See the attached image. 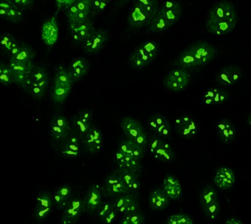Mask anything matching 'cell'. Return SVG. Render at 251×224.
Instances as JSON below:
<instances>
[{"label": "cell", "instance_id": "6da1fadb", "mask_svg": "<svg viewBox=\"0 0 251 224\" xmlns=\"http://www.w3.org/2000/svg\"><path fill=\"white\" fill-rule=\"evenodd\" d=\"M237 23L236 8L231 2L224 0L210 9L206 28L213 34L223 35L233 30Z\"/></svg>", "mask_w": 251, "mask_h": 224}, {"label": "cell", "instance_id": "7a4b0ae2", "mask_svg": "<svg viewBox=\"0 0 251 224\" xmlns=\"http://www.w3.org/2000/svg\"><path fill=\"white\" fill-rule=\"evenodd\" d=\"M217 54L215 47L204 41H198L184 49L175 61L182 69L194 68L211 62Z\"/></svg>", "mask_w": 251, "mask_h": 224}, {"label": "cell", "instance_id": "3957f363", "mask_svg": "<svg viewBox=\"0 0 251 224\" xmlns=\"http://www.w3.org/2000/svg\"><path fill=\"white\" fill-rule=\"evenodd\" d=\"M182 15L179 2L166 1L159 7L156 15L147 26L149 31L160 33L170 28L177 23Z\"/></svg>", "mask_w": 251, "mask_h": 224}, {"label": "cell", "instance_id": "277c9868", "mask_svg": "<svg viewBox=\"0 0 251 224\" xmlns=\"http://www.w3.org/2000/svg\"><path fill=\"white\" fill-rule=\"evenodd\" d=\"M158 8V0H136L127 17L129 27L136 29L147 27Z\"/></svg>", "mask_w": 251, "mask_h": 224}, {"label": "cell", "instance_id": "5b68a950", "mask_svg": "<svg viewBox=\"0 0 251 224\" xmlns=\"http://www.w3.org/2000/svg\"><path fill=\"white\" fill-rule=\"evenodd\" d=\"M159 52V45L154 41H145L138 45L131 53L128 62L131 68L142 69L151 64L156 58Z\"/></svg>", "mask_w": 251, "mask_h": 224}, {"label": "cell", "instance_id": "8992f818", "mask_svg": "<svg viewBox=\"0 0 251 224\" xmlns=\"http://www.w3.org/2000/svg\"><path fill=\"white\" fill-rule=\"evenodd\" d=\"M200 203L204 215L210 220L215 219L221 212V202L217 190L211 186H206L200 193Z\"/></svg>", "mask_w": 251, "mask_h": 224}, {"label": "cell", "instance_id": "52a82bcc", "mask_svg": "<svg viewBox=\"0 0 251 224\" xmlns=\"http://www.w3.org/2000/svg\"><path fill=\"white\" fill-rule=\"evenodd\" d=\"M121 127L128 139L132 140L143 148L148 143L146 132L138 120L130 116H126L121 121Z\"/></svg>", "mask_w": 251, "mask_h": 224}, {"label": "cell", "instance_id": "ba28073f", "mask_svg": "<svg viewBox=\"0 0 251 224\" xmlns=\"http://www.w3.org/2000/svg\"><path fill=\"white\" fill-rule=\"evenodd\" d=\"M149 145L151 154L157 161L172 163L176 159L174 149L163 138L154 136L149 141Z\"/></svg>", "mask_w": 251, "mask_h": 224}, {"label": "cell", "instance_id": "9c48e42d", "mask_svg": "<svg viewBox=\"0 0 251 224\" xmlns=\"http://www.w3.org/2000/svg\"><path fill=\"white\" fill-rule=\"evenodd\" d=\"M92 12V0H76L66 12L69 24L82 23L89 19Z\"/></svg>", "mask_w": 251, "mask_h": 224}, {"label": "cell", "instance_id": "30bf717a", "mask_svg": "<svg viewBox=\"0 0 251 224\" xmlns=\"http://www.w3.org/2000/svg\"><path fill=\"white\" fill-rule=\"evenodd\" d=\"M190 74L182 68L171 70L165 77L164 84L168 89L178 92L184 90L189 84Z\"/></svg>", "mask_w": 251, "mask_h": 224}, {"label": "cell", "instance_id": "8fae6325", "mask_svg": "<svg viewBox=\"0 0 251 224\" xmlns=\"http://www.w3.org/2000/svg\"><path fill=\"white\" fill-rule=\"evenodd\" d=\"M101 190L105 196L113 198L128 193L123 179L116 170L105 177Z\"/></svg>", "mask_w": 251, "mask_h": 224}, {"label": "cell", "instance_id": "7c38bea8", "mask_svg": "<svg viewBox=\"0 0 251 224\" xmlns=\"http://www.w3.org/2000/svg\"><path fill=\"white\" fill-rule=\"evenodd\" d=\"M72 131V123L68 118L60 114L53 116L50 123V133L54 140L61 142Z\"/></svg>", "mask_w": 251, "mask_h": 224}, {"label": "cell", "instance_id": "4fadbf2b", "mask_svg": "<svg viewBox=\"0 0 251 224\" xmlns=\"http://www.w3.org/2000/svg\"><path fill=\"white\" fill-rule=\"evenodd\" d=\"M85 210L84 199L78 196H73L64 208L63 215L61 218V223L75 224Z\"/></svg>", "mask_w": 251, "mask_h": 224}, {"label": "cell", "instance_id": "5bb4252c", "mask_svg": "<svg viewBox=\"0 0 251 224\" xmlns=\"http://www.w3.org/2000/svg\"><path fill=\"white\" fill-rule=\"evenodd\" d=\"M92 125V112L90 110H80L72 117L73 131L78 135L80 140L83 139Z\"/></svg>", "mask_w": 251, "mask_h": 224}, {"label": "cell", "instance_id": "9a60e30c", "mask_svg": "<svg viewBox=\"0 0 251 224\" xmlns=\"http://www.w3.org/2000/svg\"><path fill=\"white\" fill-rule=\"evenodd\" d=\"M109 34L105 29H96L87 39L82 43L83 50L90 55L100 52L108 40Z\"/></svg>", "mask_w": 251, "mask_h": 224}, {"label": "cell", "instance_id": "2e32d148", "mask_svg": "<svg viewBox=\"0 0 251 224\" xmlns=\"http://www.w3.org/2000/svg\"><path fill=\"white\" fill-rule=\"evenodd\" d=\"M174 127L176 133L184 139H193L198 135V124L188 115H182L176 117Z\"/></svg>", "mask_w": 251, "mask_h": 224}, {"label": "cell", "instance_id": "e0dca14e", "mask_svg": "<svg viewBox=\"0 0 251 224\" xmlns=\"http://www.w3.org/2000/svg\"><path fill=\"white\" fill-rule=\"evenodd\" d=\"M113 203L119 214L123 215L138 211L140 208L136 194L131 193H127L114 198Z\"/></svg>", "mask_w": 251, "mask_h": 224}, {"label": "cell", "instance_id": "ac0fdd59", "mask_svg": "<svg viewBox=\"0 0 251 224\" xmlns=\"http://www.w3.org/2000/svg\"><path fill=\"white\" fill-rule=\"evenodd\" d=\"M84 150L90 154H95L101 150L103 138L101 130L97 126L92 125L87 134L81 140Z\"/></svg>", "mask_w": 251, "mask_h": 224}, {"label": "cell", "instance_id": "d6986e66", "mask_svg": "<svg viewBox=\"0 0 251 224\" xmlns=\"http://www.w3.org/2000/svg\"><path fill=\"white\" fill-rule=\"evenodd\" d=\"M95 29L93 22L90 18L82 23L70 24L71 37L75 44H82Z\"/></svg>", "mask_w": 251, "mask_h": 224}, {"label": "cell", "instance_id": "ffe728a7", "mask_svg": "<svg viewBox=\"0 0 251 224\" xmlns=\"http://www.w3.org/2000/svg\"><path fill=\"white\" fill-rule=\"evenodd\" d=\"M147 124L151 131L158 137L167 138L172 133L170 121L162 113H154L149 116Z\"/></svg>", "mask_w": 251, "mask_h": 224}, {"label": "cell", "instance_id": "44dd1931", "mask_svg": "<svg viewBox=\"0 0 251 224\" xmlns=\"http://www.w3.org/2000/svg\"><path fill=\"white\" fill-rule=\"evenodd\" d=\"M242 77V71L238 66L227 65L216 75L218 84L224 86H231L237 84Z\"/></svg>", "mask_w": 251, "mask_h": 224}, {"label": "cell", "instance_id": "7402d4cb", "mask_svg": "<svg viewBox=\"0 0 251 224\" xmlns=\"http://www.w3.org/2000/svg\"><path fill=\"white\" fill-rule=\"evenodd\" d=\"M0 17L5 21L14 24L23 21V11L10 0H0Z\"/></svg>", "mask_w": 251, "mask_h": 224}, {"label": "cell", "instance_id": "603a6c76", "mask_svg": "<svg viewBox=\"0 0 251 224\" xmlns=\"http://www.w3.org/2000/svg\"><path fill=\"white\" fill-rule=\"evenodd\" d=\"M53 204H54V201L50 194L45 192L39 194L37 196L36 204H35L34 211L35 218L39 221H43L46 219L52 212Z\"/></svg>", "mask_w": 251, "mask_h": 224}, {"label": "cell", "instance_id": "cb8c5ba5", "mask_svg": "<svg viewBox=\"0 0 251 224\" xmlns=\"http://www.w3.org/2000/svg\"><path fill=\"white\" fill-rule=\"evenodd\" d=\"M80 142L81 140L74 131H72L66 139L61 141L60 154L67 158H74L77 157L80 151Z\"/></svg>", "mask_w": 251, "mask_h": 224}, {"label": "cell", "instance_id": "d4e9b609", "mask_svg": "<svg viewBox=\"0 0 251 224\" xmlns=\"http://www.w3.org/2000/svg\"><path fill=\"white\" fill-rule=\"evenodd\" d=\"M101 188L98 185L93 184L88 188L84 196V202L86 210L90 213H95L102 204Z\"/></svg>", "mask_w": 251, "mask_h": 224}, {"label": "cell", "instance_id": "484cf974", "mask_svg": "<svg viewBox=\"0 0 251 224\" xmlns=\"http://www.w3.org/2000/svg\"><path fill=\"white\" fill-rule=\"evenodd\" d=\"M58 35L59 27L56 17H51L43 24L41 28V39L45 45L53 46L58 41Z\"/></svg>", "mask_w": 251, "mask_h": 224}, {"label": "cell", "instance_id": "4316f807", "mask_svg": "<svg viewBox=\"0 0 251 224\" xmlns=\"http://www.w3.org/2000/svg\"><path fill=\"white\" fill-rule=\"evenodd\" d=\"M235 174L232 169L226 167H221L216 171L213 182L222 190L231 188L235 182Z\"/></svg>", "mask_w": 251, "mask_h": 224}, {"label": "cell", "instance_id": "83f0119b", "mask_svg": "<svg viewBox=\"0 0 251 224\" xmlns=\"http://www.w3.org/2000/svg\"><path fill=\"white\" fill-rule=\"evenodd\" d=\"M115 160L117 163L118 168L133 171L139 173L142 170V165L141 161L137 160L131 155L126 154L119 150H117L115 154Z\"/></svg>", "mask_w": 251, "mask_h": 224}, {"label": "cell", "instance_id": "f1b7e54d", "mask_svg": "<svg viewBox=\"0 0 251 224\" xmlns=\"http://www.w3.org/2000/svg\"><path fill=\"white\" fill-rule=\"evenodd\" d=\"M90 63L84 57L73 59L68 66V71L74 83L84 78L89 70Z\"/></svg>", "mask_w": 251, "mask_h": 224}, {"label": "cell", "instance_id": "f546056e", "mask_svg": "<svg viewBox=\"0 0 251 224\" xmlns=\"http://www.w3.org/2000/svg\"><path fill=\"white\" fill-rule=\"evenodd\" d=\"M170 200L162 188L154 189L149 194V206L154 211L160 212L166 209L170 205Z\"/></svg>", "mask_w": 251, "mask_h": 224}, {"label": "cell", "instance_id": "4dcf8cb0", "mask_svg": "<svg viewBox=\"0 0 251 224\" xmlns=\"http://www.w3.org/2000/svg\"><path fill=\"white\" fill-rule=\"evenodd\" d=\"M217 130L218 136L224 143L230 142L236 137V129L229 118L224 117L220 119L217 123Z\"/></svg>", "mask_w": 251, "mask_h": 224}, {"label": "cell", "instance_id": "1f68e13d", "mask_svg": "<svg viewBox=\"0 0 251 224\" xmlns=\"http://www.w3.org/2000/svg\"><path fill=\"white\" fill-rule=\"evenodd\" d=\"M162 189L171 200L180 199L182 196L181 184L177 178L173 175H167L163 180Z\"/></svg>", "mask_w": 251, "mask_h": 224}, {"label": "cell", "instance_id": "d6a6232c", "mask_svg": "<svg viewBox=\"0 0 251 224\" xmlns=\"http://www.w3.org/2000/svg\"><path fill=\"white\" fill-rule=\"evenodd\" d=\"M115 170L123 179L127 192L131 194H137L141 188L140 174L133 171L123 170L118 168Z\"/></svg>", "mask_w": 251, "mask_h": 224}, {"label": "cell", "instance_id": "836d02e7", "mask_svg": "<svg viewBox=\"0 0 251 224\" xmlns=\"http://www.w3.org/2000/svg\"><path fill=\"white\" fill-rule=\"evenodd\" d=\"M230 96L228 90L223 88H211L203 96L204 103L209 106H217L227 101Z\"/></svg>", "mask_w": 251, "mask_h": 224}, {"label": "cell", "instance_id": "e575fe53", "mask_svg": "<svg viewBox=\"0 0 251 224\" xmlns=\"http://www.w3.org/2000/svg\"><path fill=\"white\" fill-rule=\"evenodd\" d=\"M140 145L133 141L132 140L126 139L122 140L119 143L118 150L126 154L131 155L137 160L141 161L144 156V149Z\"/></svg>", "mask_w": 251, "mask_h": 224}, {"label": "cell", "instance_id": "d590c367", "mask_svg": "<svg viewBox=\"0 0 251 224\" xmlns=\"http://www.w3.org/2000/svg\"><path fill=\"white\" fill-rule=\"evenodd\" d=\"M98 218L103 223L111 224L117 219L119 212L116 210L113 202H103L98 212Z\"/></svg>", "mask_w": 251, "mask_h": 224}, {"label": "cell", "instance_id": "8d00e7d4", "mask_svg": "<svg viewBox=\"0 0 251 224\" xmlns=\"http://www.w3.org/2000/svg\"><path fill=\"white\" fill-rule=\"evenodd\" d=\"M72 193V187L68 184L59 187L53 196L54 204L60 209H64L71 198L73 197Z\"/></svg>", "mask_w": 251, "mask_h": 224}, {"label": "cell", "instance_id": "74e56055", "mask_svg": "<svg viewBox=\"0 0 251 224\" xmlns=\"http://www.w3.org/2000/svg\"><path fill=\"white\" fill-rule=\"evenodd\" d=\"M36 56L35 51L32 47L25 43H21L19 47L9 57V60L21 61V62H31Z\"/></svg>", "mask_w": 251, "mask_h": 224}, {"label": "cell", "instance_id": "f35d334b", "mask_svg": "<svg viewBox=\"0 0 251 224\" xmlns=\"http://www.w3.org/2000/svg\"><path fill=\"white\" fill-rule=\"evenodd\" d=\"M21 43L14 35L9 33H4L1 35V49L2 53L10 57Z\"/></svg>", "mask_w": 251, "mask_h": 224}, {"label": "cell", "instance_id": "ab89813d", "mask_svg": "<svg viewBox=\"0 0 251 224\" xmlns=\"http://www.w3.org/2000/svg\"><path fill=\"white\" fill-rule=\"evenodd\" d=\"M54 84L72 86L74 82L71 78L68 68L60 66L57 69L56 74H55Z\"/></svg>", "mask_w": 251, "mask_h": 224}, {"label": "cell", "instance_id": "60d3db41", "mask_svg": "<svg viewBox=\"0 0 251 224\" xmlns=\"http://www.w3.org/2000/svg\"><path fill=\"white\" fill-rule=\"evenodd\" d=\"M48 84L49 80L41 82H33L27 93H28L35 100H40L44 96L48 87Z\"/></svg>", "mask_w": 251, "mask_h": 224}, {"label": "cell", "instance_id": "b9f144b4", "mask_svg": "<svg viewBox=\"0 0 251 224\" xmlns=\"http://www.w3.org/2000/svg\"><path fill=\"white\" fill-rule=\"evenodd\" d=\"M9 66L14 72L25 73L31 76L35 65L33 61L31 62H21V61L9 60Z\"/></svg>", "mask_w": 251, "mask_h": 224}, {"label": "cell", "instance_id": "7bdbcfd3", "mask_svg": "<svg viewBox=\"0 0 251 224\" xmlns=\"http://www.w3.org/2000/svg\"><path fill=\"white\" fill-rule=\"evenodd\" d=\"M0 82L5 86H9L15 83L13 71L9 66V63H0Z\"/></svg>", "mask_w": 251, "mask_h": 224}, {"label": "cell", "instance_id": "ee69618b", "mask_svg": "<svg viewBox=\"0 0 251 224\" xmlns=\"http://www.w3.org/2000/svg\"><path fill=\"white\" fill-rule=\"evenodd\" d=\"M72 86L54 84L52 92V98L54 101L61 103L66 100L70 95Z\"/></svg>", "mask_w": 251, "mask_h": 224}, {"label": "cell", "instance_id": "f6af8a7d", "mask_svg": "<svg viewBox=\"0 0 251 224\" xmlns=\"http://www.w3.org/2000/svg\"><path fill=\"white\" fill-rule=\"evenodd\" d=\"M145 217L144 214L138 210L133 213L125 214L120 221V224H143Z\"/></svg>", "mask_w": 251, "mask_h": 224}, {"label": "cell", "instance_id": "bcb514c9", "mask_svg": "<svg viewBox=\"0 0 251 224\" xmlns=\"http://www.w3.org/2000/svg\"><path fill=\"white\" fill-rule=\"evenodd\" d=\"M166 224H194L193 220L188 214L176 213L167 218Z\"/></svg>", "mask_w": 251, "mask_h": 224}, {"label": "cell", "instance_id": "7dc6e473", "mask_svg": "<svg viewBox=\"0 0 251 224\" xmlns=\"http://www.w3.org/2000/svg\"><path fill=\"white\" fill-rule=\"evenodd\" d=\"M31 78L34 82H41L49 80L48 71L43 66H35L31 73Z\"/></svg>", "mask_w": 251, "mask_h": 224}, {"label": "cell", "instance_id": "c3c4849f", "mask_svg": "<svg viewBox=\"0 0 251 224\" xmlns=\"http://www.w3.org/2000/svg\"><path fill=\"white\" fill-rule=\"evenodd\" d=\"M111 0H92V15H97L107 8Z\"/></svg>", "mask_w": 251, "mask_h": 224}, {"label": "cell", "instance_id": "681fc988", "mask_svg": "<svg viewBox=\"0 0 251 224\" xmlns=\"http://www.w3.org/2000/svg\"><path fill=\"white\" fill-rule=\"evenodd\" d=\"M22 11L31 9L34 4L35 0H11Z\"/></svg>", "mask_w": 251, "mask_h": 224}, {"label": "cell", "instance_id": "f907efd6", "mask_svg": "<svg viewBox=\"0 0 251 224\" xmlns=\"http://www.w3.org/2000/svg\"><path fill=\"white\" fill-rule=\"evenodd\" d=\"M14 81H15V84H19V86L22 85L28 79L30 78V76L25 73H18L14 72Z\"/></svg>", "mask_w": 251, "mask_h": 224}, {"label": "cell", "instance_id": "816d5d0a", "mask_svg": "<svg viewBox=\"0 0 251 224\" xmlns=\"http://www.w3.org/2000/svg\"><path fill=\"white\" fill-rule=\"evenodd\" d=\"M55 1L58 5L71 7L76 1V0H55Z\"/></svg>", "mask_w": 251, "mask_h": 224}, {"label": "cell", "instance_id": "f5cc1de1", "mask_svg": "<svg viewBox=\"0 0 251 224\" xmlns=\"http://www.w3.org/2000/svg\"><path fill=\"white\" fill-rule=\"evenodd\" d=\"M225 224H243V222L236 218H230L226 220Z\"/></svg>", "mask_w": 251, "mask_h": 224}, {"label": "cell", "instance_id": "db71d44e", "mask_svg": "<svg viewBox=\"0 0 251 224\" xmlns=\"http://www.w3.org/2000/svg\"><path fill=\"white\" fill-rule=\"evenodd\" d=\"M247 123H248L249 127L251 128V111L250 112V113H249L248 119H247Z\"/></svg>", "mask_w": 251, "mask_h": 224}, {"label": "cell", "instance_id": "11a10c76", "mask_svg": "<svg viewBox=\"0 0 251 224\" xmlns=\"http://www.w3.org/2000/svg\"><path fill=\"white\" fill-rule=\"evenodd\" d=\"M126 1H128V0H126Z\"/></svg>", "mask_w": 251, "mask_h": 224}]
</instances>
